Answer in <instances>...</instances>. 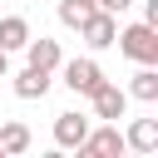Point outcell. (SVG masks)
<instances>
[{
  "mask_svg": "<svg viewBox=\"0 0 158 158\" xmlns=\"http://www.w3.org/2000/svg\"><path fill=\"white\" fill-rule=\"evenodd\" d=\"M30 143H35V138H30V128H25L20 118H5V123H0V153H5V158L30 153Z\"/></svg>",
  "mask_w": 158,
  "mask_h": 158,
  "instance_id": "30bf717a",
  "label": "cell"
},
{
  "mask_svg": "<svg viewBox=\"0 0 158 158\" xmlns=\"http://www.w3.org/2000/svg\"><path fill=\"white\" fill-rule=\"evenodd\" d=\"M79 35H84V44H89V49H109V44H114V35H118V15L94 10V15L79 25Z\"/></svg>",
  "mask_w": 158,
  "mask_h": 158,
  "instance_id": "5b68a950",
  "label": "cell"
},
{
  "mask_svg": "<svg viewBox=\"0 0 158 158\" xmlns=\"http://www.w3.org/2000/svg\"><path fill=\"white\" fill-rule=\"evenodd\" d=\"M5 74H10V54L0 49V79H5Z\"/></svg>",
  "mask_w": 158,
  "mask_h": 158,
  "instance_id": "9a60e30c",
  "label": "cell"
},
{
  "mask_svg": "<svg viewBox=\"0 0 158 158\" xmlns=\"http://www.w3.org/2000/svg\"><path fill=\"white\" fill-rule=\"evenodd\" d=\"M114 44H118V54L133 59V64H158V25H148V20L123 25V30L114 35Z\"/></svg>",
  "mask_w": 158,
  "mask_h": 158,
  "instance_id": "6da1fadb",
  "label": "cell"
},
{
  "mask_svg": "<svg viewBox=\"0 0 158 158\" xmlns=\"http://www.w3.org/2000/svg\"><path fill=\"white\" fill-rule=\"evenodd\" d=\"M89 114H74V109H64V114H54V143L59 148H79V138L89 133Z\"/></svg>",
  "mask_w": 158,
  "mask_h": 158,
  "instance_id": "52a82bcc",
  "label": "cell"
},
{
  "mask_svg": "<svg viewBox=\"0 0 158 158\" xmlns=\"http://www.w3.org/2000/svg\"><path fill=\"white\" fill-rule=\"evenodd\" d=\"M59 74H64V89H69V94H84V99L104 84L99 59H89V54H84V59H59Z\"/></svg>",
  "mask_w": 158,
  "mask_h": 158,
  "instance_id": "3957f363",
  "label": "cell"
},
{
  "mask_svg": "<svg viewBox=\"0 0 158 158\" xmlns=\"http://www.w3.org/2000/svg\"><path fill=\"white\" fill-rule=\"evenodd\" d=\"M89 99H94V118H104V123H118V118L128 114V89H118V84H109V79H104Z\"/></svg>",
  "mask_w": 158,
  "mask_h": 158,
  "instance_id": "277c9868",
  "label": "cell"
},
{
  "mask_svg": "<svg viewBox=\"0 0 158 158\" xmlns=\"http://www.w3.org/2000/svg\"><path fill=\"white\" fill-rule=\"evenodd\" d=\"M49 84H54V74H49V69L25 64V69L15 74V99H44V94H49Z\"/></svg>",
  "mask_w": 158,
  "mask_h": 158,
  "instance_id": "ba28073f",
  "label": "cell"
},
{
  "mask_svg": "<svg viewBox=\"0 0 158 158\" xmlns=\"http://www.w3.org/2000/svg\"><path fill=\"white\" fill-rule=\"evenodd\" d=\"M59 59H64L59 40H49V35H40V40L30 35V40H25V64H35V69H49V74H54V69H59Z\"/></svg>",
  "mask_w": 158,
  "mask_h": 158,
  "instance_id": "8992f818",
  "label": "cell"
},
{
  "mask_svg": "<svg viewBox=\"0 0 158 158\" xmlns=\"http://www.w3.org/2000/svg\"><path fill=\"white\" fill-rule=\"evenodd\" d=\"M128 99H138V104H158V64H138V74L128 79Z\"/></svg>",
  "mask_w": 158,
  "mask_h": 158,
  "instance_id": "8fae6325",
  "label": "cell"
},
{
  "mask_svg": "<svg viewBox=\"0 0 158 158\" xmlns=\"http://www.w3.org/2000/svg\"><path fill=\"white\" fill-rule=\"evenodd\" d=\"M74 153H79V158H118V153H123V133H118V123H104V118H99V128L89 123V133L79 138Z\"/></svg>",
  "mask_w": 158,
  "mask_h": 158,
  "instance_id": "7a4b0ae2",
  "label": "cell"
},
{
  "mask_svg": "<svg viewBox=\"0 0 158 158\" xmlns=\"http://www.w3.org/2000/svg\"><path fill=\"white\" fill-rule=\"evenodd\" d=\"M25 40H30V20L25 15H0V49L15 54V49H25Z\"/></svg>",
  "mask_w": 158,
  "mask_h": 158,
  "instance_id": "7c38bea8",
  "label": "cell"
},
{
  "mask_svg": "<svg viewBox=\"0 0 158 158\" xmlns=\"http://www.w3.org/2000/svg\"><path fill=\"white\" fill-rule=\"evenodd\" d=\"M123 148L133 153H158V118H133L123 133Z\"/></svg>",
  "mask_w": 158,
  "mask_h": 158,
  "instance_id": "9c48e42d",
  "label": "cell"
},
{
  "mask_svg": "<svg viewBox=\"0 0 158 158\" xmlns=\"http://www.w3.org/2000/svg\"><path fill=\"white\" fill-rule=\"evenodd\" d=\"M94 10H99V0H59V25L79 30V25H84Z\"/></svg>",
  "mask_w": 158,
  "mask_h": 158,
  "instance_id": "4fadbf2b",
  "label": "cell"
},
{
  "mask_svg": "<svg viewBox=\"0 0 158 158\" xmlns=\"http://www.w3.org/2000/svg\"><path fill=\"white\" fill-rule=\"evenodd\" d=\"M128 5H133V0H99V10H109V15H123Z\"/></svg>",
  "mask_w": 158,
  "mask_h": 158,
  "instance_id": "5bb4252c",
  "label": "cell"
}]
</instances>
